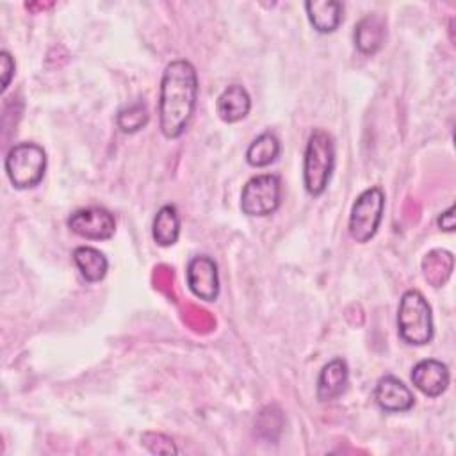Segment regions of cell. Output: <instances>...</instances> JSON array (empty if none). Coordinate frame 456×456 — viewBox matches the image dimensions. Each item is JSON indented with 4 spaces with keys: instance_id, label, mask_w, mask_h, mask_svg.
Wrapping results in <instances>:
<instances>
[{
    "instance_id": "obj_1",
    "label": "cell",
    "mask_w": 456,
    "mask_h": 456,
    "mask_svg": "<svg viewBox=\"0 0 456 456\" xmlns=\"http://www.w3.org/2000/svg\"><path fill=\"white\" fill-rule=\"evenodd\" d=\"M198 73L187 59L167 62L160 78L159 94V126L166 139H178L196 109Z\"/></svg>"
},
{
    "instance_id": "obj_2",
    "label": "cell",
    "mask_w": 456,
    "mask_h": 456,
    "mask_svg": "<svg viewBox=\"0 0 456 456\" xmlns=\"http://www.w3.org/2000/svg\"><path fill=\"white\" fill-rule=\"evenodd\" d=\"M335 169V141L324 128H315L308 141L303 159V183L308 194L321 196Z\"/></svg>"
},
{
    "instance_id": "obj_3",
    "label": "cell",
    "mask_w": 456,
    "mask_h": 456,
    "mask_svg": "<svg viewBox=\"0 0 456 456\" xmlns=\"http://www.w3.org/2000/svg\"><path fill=\"white\" fill-rule=\"evenodd\" d=\"M399 337L410 346H426L433 338V314L428 299L417 289L406 290L397 308Z\"/></svg>"
},
{
    "instance_id": "obj_4",
    "label": "cell",
    "mask_w": 456,
    "mask_h": 456,
    "mask_svg": "<svg viewBox=\"0 0 456 456\" xmlns=\"http://www.w3.org/2000/svg\"><path fill=\"white\" fill-rule=\"evenodd\" d=\"M4 167L14 189H32L39 185L45 176L46 151L36 142H18L7 151Z\"/></svg>"
},
{
    "instance_id": "obj_5",
    "label": "cell",
    "mask_w": 456,
    "mask_h": 456,
    "mask_svg": "<svg viewBox=\"0 0 456 456\" xmlns=\"http://www.w3.org/2000/svg\"><path fill=\"white\" fill-rule=\"evenodd\" d=\"M385 210V192L381 187L374 185L358 194L349 214V235L353 240L365 244L376 233L383 221Z\"/></svg>"
},
{
    "instance_id": "obj_6",
    "label": "cell",
    "mask_w": 456,
    "mask_h": 456,
    "mask_svg": "<svg viewBox=\"0 0 456 456\" xmlns=\"http://www.w3.org/2000/svg\"><path fill=\"white\" fill-rule=\"evenodd\" d=\"M281 205V180L278 175L251 176L240 191V210L249 217H265Z\"/></svg>"
},
{
    "instance_id": "obj_7",
    "label": "cell",
    "mask_w": 456,
    "mask_h": 456,
    "mask_svg": "<svg viewBox=\"0 0 456 456\" xmlns=\"http://www.w3.org/2000/svg\"><path fill=\"white\" fill-rule=\"evenodd\" d=\"M68 228L87 240H109L116 232V217L103 207H86L68 217Z\"/></svg>"
},
{
    "instance_id": "obj_8",
    "label": "cell",
    "mask_w": 456,
    "mask_h": 456,
    "mask_svg": "<svg viewBox=\"0 0 456 456\" xmlns=\"http://www.w3.org/2000/svg\"><path fill=\"white\" fill-rule=\"evenodd\" d=\"M185 280L189 290L203 301H216L219 297V273L217 264L208 255L192 256L187 264Z\"/></svg>"
},
{
    "instance_id": "obj_9",
    "label": "cell",
    "mask_w": 456,
    "mask_h": 456,
    "mask_svg": "<svg viewBox=\"0 0 456 456\" xmlns=\"http://www.w3.org/2000/svg\"><path fill=\"white\" fill-rule=\"evenodd\" d=\"M411 383L413 387L428 397L442 395L449 387V369L444 362L435 358H424L417 362L411 369Z\"/></svg>"
},
{
    "instance_id": "obj_10",
    "label": "cell",
    "mask_w": 456,
    "mask_h": 456,
    "mask_svg": "<svg viewBox=\"0 0 456 456\" xmlns=\"http://www.w3.org/2000/svg\"><path fill=\"white\" fill-rule=\"evenodd\" d=\"M374 399L378 406L388 413H403L411 410L415 404V395L408 388V385L390 374L378 379L374 388Z\"/></svg>"
},
{
    "instance_id": "obj_11",
    "label": "cell",
    "mask_w": 456,
    "mask_h": 456,
    "mask_svg": "<svg viewBox=\"0 0 456 456\" xmlns=\"http://www.w3.org/2000/svg\"><path fill=\"white\" fill-rule=\"evenodd\" d=\"M349 385V367L346 360L333 358L328 362L317 378V399L321 403H328L338 399Z\"/></svg>"
},
{
    "instance_id": "obj_12",
    "label": "cell",
    "mask_w": 456,
    "mask_h": 456,
    "mask_svg": "<svg viewBox=\"0 0 456 456\" xmlns=\"http://www.w3.org/2000/svg\"><path fill=\"white\" fill-rule=\"evenodd\" d=\"M251 110V96L240 84L228 86L216 100V112L224 123H239Z\"/></svg>"
},
{
    "instance_id": "obj_13",
    "label": "cell",
    "mask_w": 456,
    "mask_h": 456,
    "mask_svg": "<svg viewBox=\"0 0 456 456\" xmlns=\"http://www.w3.org/2000/svg\"><path fill=\"white\" fill-rule=\"evenodd\" d=\"M305 11L310 25L319 34L335 32L344 18V5L338 0H308Z\"/></svg>"
},
{
    "instance_id": "obj_14",
    "label": "cell",
    "mask_w": 456,
    "mask_h": 456,
    "mask_svg": "<svg viewBox=\"0 0 456 456\" xmlns=\"http://www.w3.org/2000/svg\"><path fill=\"white\" fill-rule=\"evenodd\" d=\"M385 36H387L385 20L374 12L360 18V21L354 25V32H353L354 46L363 55H374L383 46Z\"/></svg>"
},
{
    "instance_id": "obj_15",
    "label": "cell",
    "mask_w": 456,
    "mask_h": 456,
    "mask_svg": "<svg viewBox=\"0 0 456 456\" xmlns=\"http://www.w3.org/2000/svg\"><path fill=\"white\" fill-rule=\"evenodd\" d=\"M73 264L77 265V269L80 271L82 278L89 283H98L105 278L107 271H109V260L107 256L93 248V246H78L73 249Z\"/></svg>"
},
{
    "instance_id": "obj_16",
    "label": "cell",
    "mask_w": 456,
    "mask_h": 456,
    "mask_svg": "<svg viewBox=\"0 0 456 456\" xmlns=\"http://www.w3.org/2000/svg\"><path fill=\"white\" fill-rule=\"evenodd\" d=\"M180 214L176 210L175 205H162L155 217H153V224H151V237L153 240L162 246V248H169L173 244H176L178 237H180Z\"/></svg>"
},
{
    "instance_id": "obj_17",
    "label": "cell",
    "mask_w": 456,
    "mask_h": 456,
    "mask_svg": "<svg viewBox=\"0 0 456 456\" xmlns=\"http://www.w3.org/2000/svg\"><path fill=\"white\" fill-rule=\"evenodd\" d=\"M280 151H281L280 139L271 132H264L258 137H255L248 146L246 162L253 167H265L280 157Z\"/></svg>"
},
{
    "instance_id": "obj_18",
    "label": "cell",
    "mask_w": 456,
    "mask_h": 456,
    "mask_svg": "<svg viewBox=\"0 0 456 456\" xmlns=\"http://www.w3.org/2000/svg\"><path fill=\"white\" fill-rule=\"evenodd\" d=\"M454 262L452 253L447 249H433L429 251L424 260H422V269H424V276L426 280L433 285V287H440L447 281V278L451 276L452 265H445L444 264H451Z\"/></svg>"
},
{
    "instance_id": "obj_19",
    "label": "cell",
    "mask_w": 456,
    "mask_h": 456,
    "mask_svg": "<svg viewBox=\"0 0 456 456\" xmlns=\"http://www.w3.org/2000/svg\"><path fill=\"white\" fill-rule=\"evenodd\" d=\"M148 121H150V114H148V107L142 100L123 107L116 116L118 128L125 134L139 132L142 126L148 125Z\"/></svg>"
},
{
    "instance_id": "obj_20",
    "label": "cell",
    "mask_w": 456,
    "mask_h": 456,
    "mask_svg": "<svg viewBox=\"0 0 456 456\" xmlns=\"http://www.w3.org/2000/svg\"><path fill=\"white\" fill-rule=\"evenodd\" d=\"M0 69H2V91H5L9 87V82H11L12 75H14V69H16L14 59L7 50L0 52Z\"/></svg>"
},
{
    "instance_id": "obj_21",
    "label": "cell",
    "mask_w": 456,
    "mask_h": 456,
    "mask_svg": "<svg viewBox=\"0 0 456 456\" xmlns=\"http://www.w3.org/2000/svg\"><path fill=\"white\" fill-rule=\"evenodd\" d=\"M438 228L444 232H454V205H451L447 210H444L438 219Z\"/></svg>"
}]
</instances>
